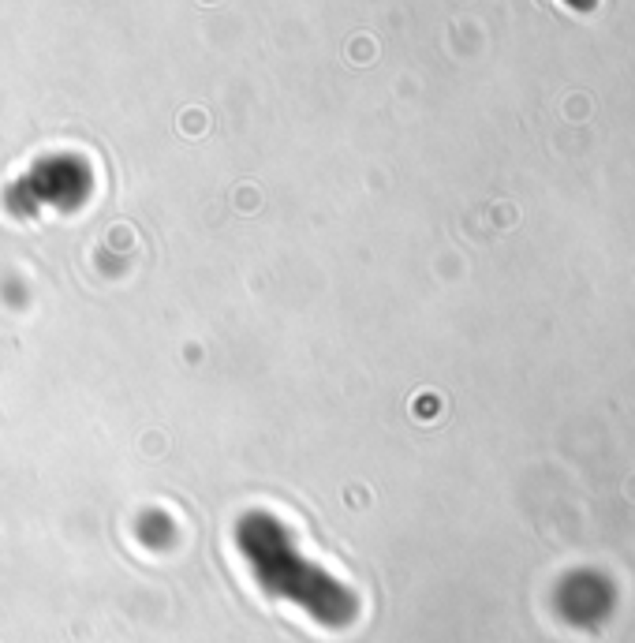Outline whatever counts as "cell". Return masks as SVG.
<instances>
[{
    "instance_id": "obj_1",
    "label": "cell",
    "mask_w": 635,
    "mask_h": 643,
    "mask_svg": "<svg viewBox=\"0 0 635 643\" xmlns=\"http://www.w3.org/2000/svg\"><path fill=\"white\" fill-rule=\"evenodd\" d=\"M568 8H576V11H594L598 8V0H564Z\"/></svg>"
}]
</instances>
